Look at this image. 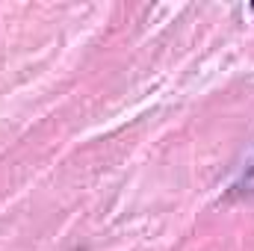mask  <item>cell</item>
I'll return each mask as SVG.
<instances>
[{"mask_svg":"<svg viewBox=\"0 0 254 251\" xmlns=\"http://www.w3.org/2000/svg\"><path fill=\"white\" fill-rule=\"evenodd\" d=\"M231 195H234V198H254V163L246 169L243 181L234 184V192H231Z\"/></svg>","mask_w":254,"mask_h":251,"instance_id":"obj_1","label":"cell"},{"mask_svg":"<svg viewBox=\"0 0 254 251\" xmlns=\"http://www.w3.org/2000/svg\"><path fill=\"white\" fill-rule=\"evenodd\" d=\"M252 9H254V3H252Z\"/></svg>","mask_w":254,"mask_h":251,"instance_id":"obj_2","label":"cell"}]
</instances>
